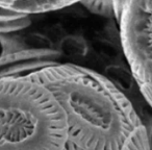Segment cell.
Wrapping results in <instances>:
<instances>
[{
	"mask_svg": "<svg viewBox=\"0 0 152 150\" xmlns=\"http://www.w3.org/2000/svg\"><path fill=\"white\" fill-rule=\"evenodd\" d=\"M28 78L52 93L67 119L68 137L83 150H151L130 100L105 76L75 64L49 66Z\"/></svg>",
	"mask_w": 152,
	"mask_h": 150,
	"instance_id": "1",
	"label": "cell"
},
{
	"mask_svg": "<svg viewBox=\"0 0 152 150\" xmlns=\"http://www.w3.org/2000/svg\"><path fill=\"white\" fill-rule=\"evenodd\" d=\"M65 113L50 91L28 77L0 79V150H61Z\"/></svg>",
	"mask_w": 152,
	"mask_h": 150,
	"instance_id": "2",
	"label": "cell"
},
{
	"mask_svg": "<svg viewBox=\"0 0 152 150\" xmlns=\"http://www.w3.org/2000/svg\"><path fill=\"white\" fill-rule=\"evenodd\" d=\"M118 22L132 75L152 108V0H126Z\"/></svg>",
	"mask_w": 152,
	"mask_h": 150,
	"instance_id": "3",
	"label": "cell"
},
{
	"mask_svg": "<svg viewBox=\"0 0 152 150\" xmlns=\"http://www.w3.org/2000/svg\"><path fill=\"white\" fill-rule=\"evenodd\" d=\"M61 53L48 48H29L23 44L0 56V79L25 77L57 64Z\"/></svg>",
	"mask_w": 152,
	"mask_h": 150,
	"instance_id": "4",
	"label": "cell"
},
{
	"mask_svg": "<svg viewBox=\"0 0 152 150\" xmlns=\"http://www.w3.org/2000/svg\"><path fill=\"white\" fill-rule=\"evenodd\" d=\"M79 1L80 0H0V7L30 16L65 9Z\"/></svg>",
	"mask_w": 152,
	"mask_h": 150,
	"instance_id": "5",
	"label": "cell"
},
{
	"mask_svg": "<svg viewBox=\"0 0 152 150\" xmlns=\"http://www.w3.org/2000/svg\"><path fill=\"white\" fill-rule=\"evenodd\" d=\"M31 24L30 16L0 7V32H18Z\"/></svg>",
	"mask_w": 152,
	"mask_h": 150,
	"instance_id": "6",
	"label": "cell"
},
{
	"mask_svg": "<svg viewBox=\"0 0 152 150\" xmlns=\"http://www.w3.org/2000/svg\"><path fill=\"white\" fill-rule=\"evenodd\" d=\"M79 3L94 15L115 18L114 0H80Z\"/></svg>",
	"mask_w": 152,
	"mask_h": 150,
	"instance_id": "7",
	"label": "cell"
},
{
	"mask_svg": "<svg viewBox=\"0 0 152 150\" xmlns=\"http://www.w3.org/2000/svg\"><path fill=\"white\" fill-rule=\"evenodd\" d=\"M14 34L15 32H0V56L19 45L20 41Z\"/></svg>",
	"mask_w": 152,
	"mask_h": 150,
	"instance_id": "8",
	"label": "cell"
},
{
	"mask_svg": "<svg viewBox=\"0 0 152 150\" xmlns=\"http://www.w3.org/2000/svg\"><path fill=\"white\" fill-rule=\"evenodd\" d=\"M61 150H83V149L79 148V147H77V146H75L74 144H72L71 142L67 141Z\"/></svg>",
	"mask_w": 152,
	"mask_h": 150,
	"instance_id": "9",
	"label": "cell"
}]
</instances>
